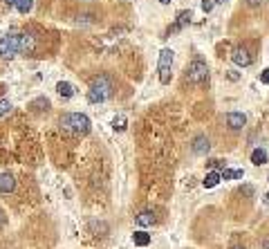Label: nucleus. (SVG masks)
<instances>
[{
    "label": "nucleus",
    "instance_id": "obj_31",
    "mask_svg": "<svg viewBox=\"0 0 269 249\" xmlns=\"http://www.w3.org/2000/svg\"><path fill=\"white\" fill-rule=\"evenodd\" d=\"M215 3H227V0H215Z\"/></svg>",
    "mask_w": 269,
    "mask_h": 249
},
{
    "label": "nucleus",
    "instance_id": "obj_32",
    "mask_svg": "<svg viewBox=\"0 0 269 249\" xmlns=\"http://www.w3.org/2000/svg\"><path fill=\"white\" fill-rule=\"evenodd\" d=\"M123 3H128V0H123Z\"/></svg>",
    "mask_w": 269,
    "mask_h": 249
},
{
    "label": "nucleus",
    "instance_id": "obj_6",
    "mask_svg": "<svg viewBox=\"0 0 269 249\" xmlns=\"http://www.w3.org/2000/svg\"><path fill=\"white\" fill-rule=\"evenodd\" d=\"M191 18H193V14H191L189 9L180 12V14H177V18H175V23H173V25H168L166 36H170V34H177V32H182L184 27H189V25H191Z\"/></svg>",
    "mask_w": 269,
    "mask_h": 249
},
{
    "label": "nucleus",
    "instance_id": "obj_4",
    "mask_svg": "<svg viewBox=\"0 0 269 249\" xmlns=\"http://www.w3.org/2000/svg\"><path fill=\"white\" fill-rule=\"evenodd\" d=\"M18 54V34H0V56L7 61H12Z\"/></svg>",
    "mask_w": 269,
    "mask_h": 249
},
{
    "label": "nucleus",
    "instance_id": "obj_14",
    "mask_svg": "<svg viewBox=\"0 0 269 249\" xmlns=\"http://www.w3.org/2000/svg\"><path fill=\"white\" fill-rule=\"evenodd\" d=\"M245 171L242 169H222L220 171V180H242Z\"/></svg>",
    "mask_w": 269,
    "mask_h": 249
},
{
    "label": "nucleus",
    "instance_id": "obj_29",
    "mask_svg": "<svg viewBox=\"0 0 269 249\" xmlns=\"http://www.w3.org/2000/svg\"><path fill=\"white\" fill-rule=\"evenodd\" d=\"M234 249H245V247H240V245H236V247H234Z\"/></svg>",
    "mask_w": 269,
    "mask_h": 249
},
{
    "label": "nucleus",
    "instance_id": "obj_3",
    "mask_svg": "<svg viewBox=\"0 0 269 249\" xmlns=\"http://www.w3.org/2000/svg\"><path fill=\"white\" fill-rule=\"evenodd\" d=\"M173 59H175V52L164 48L159 52V61H157V72H159V83H170V67H173Z\"/></svg>",
    "mask_w": 269,
    "mask_h": 249
},
{
    "label": "nucleus",
    "instance_id": "obj_13",
    "mask_svg": "<svg viewBox=\"0 0 269 249\" xmlns=\"http://www.w3.org/2000/svg\"><path fill=\"white\" fill-rule=\"evenodd\" d=\"M56 92H59L61 97H63V99H70V97H74V86H72V83H67V81H59L56 83Z\"/></svg>",
    "mask_w": 269,
    "mask_h": 249
},
{
    "label": "nucleus",
    "instance_id": "obj_12",
    "mask_svg": "<svg viewBox=\"0 0 269 249\" xmlns=\"http://www.w3.org/2000/svg\"><path fill=\"white\" fill-rule=\"evenodd\" d=\"M14 189H16V180H14V175L12 173L0 175V191H3V193H12Z\"/></svg>",
    "mask_w": 269,
    "mask_h": 249
},
{
    "label": "nucleus",
    "instance_id": "obj_11",
    "mask_svg": "<svg viewBox=\"0 0 269 249\" xmlns=\"http://www.w3.org/2000/svg\"><path fill=\"white\" fill-rule=\"evenodd\" d=\"M134 220H137V225H139V227H153L155 222H157V218H155V211L146 209V211H142V214L134 218Z\"/></svg>",
    "mask_w": 269,
    "mask_h": 249
},
{
    "label": "nucleus",
    "instance_id": "obj_21",
    "mask_svg": "<svg viewBox=\"0 0 269 249\" xmlns=\"http://www.w3.org/2000/svg\"><path fill=\"white\" fill-rule=\"evenodd\" d=\"M213 5H215V0H202V12L209 14L211 9H213Z\"/></svg>",
    "mask_w": 269,
    "mask_h": 249
},
{
    "label": "nucleus",
    "instance_id": "obj_24",
    "mask_svg": "<svg viewBox=\"0 0 269 249\" xmlns=\"http://www.w3.org/2000/svg\"><path fill=\"white\" fill-rule=\"evenodd\" d=\"M262 3H265V0H245L247 7H260Z\"/></svg>",
    "mask_w": 269,
    "mask_h": 249
},
{
    "label": "nucleus",
    "instance_id": "obj_19",
    "mask_svg": "<svg viewBox=\"0 0 269 249\" xmlns=\"http://www.w3.org/2000/svg\"><path fill=\"white\" fill-rule=\"evenodd\" d=\"M126 126H128V119L123 117V115H119V117L112 119V128H115V131H126Z\"/></svg>",
    "mask_w": 269,
    "mask_h": 249
},
{
    "label": "nucleus",
    "instance_id": "obj_16",
    "mask_svg": "<svg viewBox=\"0 0 269 249\" xmlns=\"http://www.w3.org/2000/svg\"><path fill=\"white\" fill-rule=\"evenodd\" d=\"M251 162L256 164V166L267 164V150H265V148H256V150L251 153Z\"/></svg>",
    "mask_w": 269,
    "mask_h": 249
},
{
    "label": "nucleus",
    "instance_id": "obj_28",
    "mask_svg": "<svg viewBox=\"0 0 269 249\" xmlns=\"http://www.w3.org/2000/svg\"><path fill=\"white\" fill-rule=\"evenodd\" d=\"M265 202H267V204H269V193H267V195H265Z\"/></svg>",
    "mask_w": 269,
    "mask_h": 249
},
{
    "label": "nucleus",
    "instance_id": "obj_18",
    "mask_svg": "<svg viewBox=\"0 0 269 249\" xmlns=\"http://www.w3.org/2000/svg\"><path fill=\"white\" fill-rule=\"evenodd\" d=\"M32 7H34V0H18V3H16V9L20 14H29V12H32Z\"/></svg>",
    "mask_w": 269,
    "mask_h": 249
},
{
    "label": "nucleus",
    "instance_id": "obj_1",
    "mask_svg": "<svg viewBox=\"0 0 269 249\" xmlns=\"http://www.w3.org/2000/svg\"><path fill=\"white\" fill-rule=\"evenodd\" d=\"M59 123H61V131L67 135H87L92 126L87 115H83V112H65Z\"/></svg>",
    "mask_w": 269,
    "mask_h": 249
},
{
    "label": "nucleus",
    "instance_id": "obj_25",
    "mask_svg": "<svg viewBox=\"0 0 269 249\" xmlns=\"http://www.w3.org/2000/svg\"><path fill=\"white\" fill-rule=\"evenodd\" d=\"M3 3L7 5V7H16V3H18V0H3Z\"/></svg>",
    "mask_w": 269,
    "mask_h": 249
},
{
    "label": "nucleus",
    "instance_id": "obj_9",
    "mask_svg": "<svg viewBox=\"0 0 269 249\" xmlns=\"http://www.w3.org/2000/svg\"><path fill=\"white\" fill-rule=\"evenodd\" d=\"M245 123H247L245 112H229V115H227V126H229L231 131H242Z\"/></svg>",
    "mask_w": 269,
    "mask_h": 249
},
{
    "label": "nucleus",
    "instance_id": "obj_27",
    "mask_svg": "<svg viewBox=\"0 0 269 249\" xmlns=\"http://www.w3.org/2000/svg\"><path fill=\"white\" fill-rule=\"evenodd\" d=\"M159 3H162V5H168V3H170V0H159Z\"/></svg>",
    "mask_w": 269,
    "mask_h": 249
},
{
    "label": "nucleus",
    "instance_id": "obj_7",
    "mask_svg": "<svg viewBox=\"0 0 269 249\" xmlns=\"http://www.w3.org/2000/svg\"><path fill=\"white\" fill-rule=\"evenodd\" d=\"M18 52H23V54H34L36 52V36L34 34H20L18 36Z\"/></svg>",
    "mask_w": 269,
    "mask_h": 249
},
{
    "label": "nucleus",
    "instance_id": "obj_20",
    "mask_svg": "<svg viewBox=\"0 0 269 249\" xmlns=\"http://www.w3.org/2000/svg\"><path fill=\"white\" fill-rule=\"evenodd\" d=\"M12 101H7V99H3V101H0V117H7L9 115V112H12Z\"/></svg>",
    "mask_w": 269,
    "mask_h": 249
},
{
    "label": "nucleus",
    "instance_id": "obj_15",
    "mask_svg": "<svg viewBox=\"0 0 269 249\" xmlns=\"http://www.w3.org/2000/svg\"><path fill=\"white\" fill-rule=\"evenodd\" d=\"M132 242L137 247H148V245H151V236H148L146 231H134L132 233Z\"/></svg>",
    "mask_w": 269,
    "mask_h": 249
},
{
    "label": "nucleus",
    "instance_id": "obj_22",
    "mask_svg": "<svg viewBox=\"0 0 269 249\" xmlns=\"http://www.w3.org/2000/svg\"><path fill=\"white\" fill-rule=\"evenodd\" d=\"M227 79L229 81H240V72H236V70H227Z\"/></svg>",
    "mask_w": 269,
    "mask_h": 249
},
{
    "label": "nucleus",
    "instance_id": "obj_8",
    "mask_svg": "<svg viewBox=\"0 0 269 249\" xmlns=\"http://www.w3.org/2000/svg\"><path fill=\"white\" fill-rule=\"evenodd\" d=\"M231 61H234L236 65H240V67H249L253 63V56L249 54V50H247V48H236L234 54H231Z\"/></svg>",
    "mask_w": 269,
    "mask_h": 249
},
{
    "label": "nucleus",
    "instance_id": "obj_30",
    "mask_svg": "<svg viewBox=\"0 0 269 249\" xmlns=\"http://www.w3.org/2000/svg\"><path fill=\"white\" fill-rule=\"evenodd\" d=\"M265 249H269V240H267V242H265Z\"/></svg>",
    "mask_w": 269,
    "mask_h": 249
},
{
    "label": "nucleus",
    "instance_id": "obj_2",
    "mask_svg": "<svg viewBox=\"0 0 269 249\" xmlns=\"http://www.w3.org/2000/svg\"><path fill=\"white\" fill-rule=\"evenodd\" d=\"M112 90H115V83L108 74H101L97 79H92L90 90H87V101L90 103H103L106 99L112 97Z\"/></svg>",
    "mask_w": 269,
    "mask_h": 249
},
{
    "label": "nucleus",
    "instance_id": "obj_26",
    "mask_svg": "<svg viewBox=\"0 0 269 249\" xmlns=\"http://www.w3.org/2000/svg\"><path fill=\"white\" fill-rule=\"evenodd\" d=\"M3 222H5V211L0 209V227H3Z\"/></svg>",
    "mask_w": 269,
    "mask_h": 249
},
{
    "label": "nucleus",
    "instance_id": "obj_5",
    "mask_svg": "<svg viewBox=\"0 0 269 249\" xmlns=\"http://www.w3.org/2000/svg\"><path fill=\"white\" fill-rule=\"evenodd\" d=\"M186 79L191 83H204L209 79V65L202 59H195L189 63V70H186Z\"/></svg>",
    "mask_w": 269,
    "mask_h": 249
},
{
    "label": "nucleus",
    "instance_id": "obj_10",
    "mask_svg": "<svg viewBox=\"0 0 269 249\" xmlns=\"http://www.w3.org/2000/svg\"><path fill=\"white\" fill-rule=\"evenodd\" d=\"M193 153L195 155H204V153H209V148H211V142H209V137H204V135H198V137L193 139Z\"/></svg>",
    "mask_w": 269,
    "mask_h": 249
},
{
    "label": "nucleus",
    "instance_id": "obj_33",
    "mask_svg": "<svg viewBox=\"0 0 269 249\" xmlns=\"http://www.w3.org/2000/svg\"><path fill=\"white\" fill-rule=\"evenodd\" d=\"M267 180H269V175H267Z\"/></svg>",
    "mask_w": 269,
    "mask_h": 249
},
{
    "label": "nucleus",
    "instance_id": "obj_17",
    "mask_svg": "<svg viewBox=\"0 0 269 249\" xmlns=\"http://www.w3.org/2000/svg\"><path fill=\"white\" fill-rule=\"evenodd\" d=\"M218 182H220V173H218V171H209L202 184H204L206 189H213V186H218Z\"/></svg>",
    "mask_w": 269,
    "mask_h": 249
},
{
    "label": "nucleus",
    "instance_id": "obj_23",
    "mask_svg": "<svg viewBox=\"0 0 269 249\" xmlns=\"http://www.w3.org/2000/svg\"><path fill=\"white\" fill-rule=\"evenodd\" d=\"M260 83H265V86H269V67L267 70L260 72Z\"/></svg>",
    "mask_w": 269,
    "mask_h": 249
}]
</instances>
